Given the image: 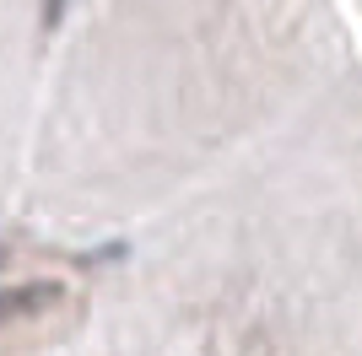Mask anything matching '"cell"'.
I'll use <instances>...</instances> for the list:
<instances>
[{
  "label": "cell",
  "instance_id": "6da1fadb",
  "mask_svg": "<svg viewBox=\"0 0 362 356\" xmlns=\"http://www.w3.org/2000/svg\"><path fill=\"white\" fill-rule=\"evenodd\" d=\"M44 297H54V286H22V292H0V324H6V319H22V313H33Z\"/></svg>",
  "mask_w": 362,
  "mask_h": 356
}]
</instances>
